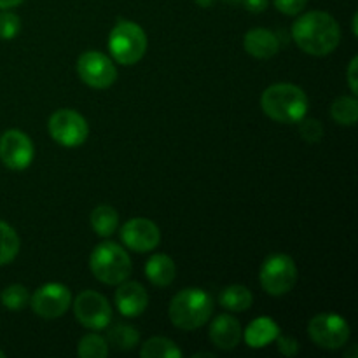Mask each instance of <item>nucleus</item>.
Segmentation results:
<instances>
[{
    "mask_svg": "<svg viewBox=\"0 0 358 358\" xmlns=\"http://www.w3.org/2000/svg\"><path fill=\"white\" fill-rule=\"evenodd\" d=\"M292 37L297 48L306 55L327 56L338 49L341 28L336 17L325 10H310L292 24Z\"/></svg>",
    "mask_w": 358,
    "mask_h": 358,
    "instance_id": "nucleus-1",
    "label": "nucleus"
},
{
    "mask_svg": "<svg viewBox=\"0 0 358 358\" xmlns=\"http://www.w3.org/2000/svg\"><path fill=\"white\" fill-rule=\"evenodd\" d=\"M261 107L269 119L282 124H297L308 114L306 93L296 84H273L262 93Z\"/></svg>",
    "mask_w": 358,
    "mask_h": 358,
    "instance_id": "nucleus-2",
    "label": "nucleus"
},
{
    "mask_svg": "<svg viewBox=\"0 0 358 358\" xmlns=\"http://www.w3.org/2000/svg\"><path fill=\"white\" fill-rule=\"evenodd\" d=\"M213 308L215 303L212 296L194 287V289L180 290L177 296H173L168 315L171 324L180 331H196L212 318Z\"/></svg>",
    "mask_w": 358,
    "mask_h": 358,
    "instance_id": "nucleus-3",
    "label": "nucleus"
},
{
    "mask_svg": "<svg viewBox=\"0 0 358 358\" xmlns=\"http://www.w3.org/2000/svg\"><path fill=\"white\" fill-rule=\"evenodd\" d=\"M90 269L98 282L105 285H119L129 278L133 266L124 248L114 241H103L91 252Z\"/></svg>",
    "mask_w": 358,
    "mask_h": 358,
    "instance_id": "nucleus-4",
    "label": "nucleus"
},
{
    "mask_svg": "<svg viewBox=\"0 0 358 358\" xmlns=\"http://www.w3.org/2000/svg\"><path fill=\"white\" fill-rule=\"evenodd\" d=\"M147 35L140 24L135 21L121 20L108 35V51L112 58L121 65H135L145 56Z\"/></svg>",
    "mask_w": 358,
    "mask_h": 358,
    "instance_id": "nucleus-5",
    "label": "nucleus"
},
{
    "mask_svg": "<svg viewBox=\"0 0 358 358\" xmlns=\"http://www.w3.org/2000/svg\"><path fill=\"white\" fill-rule=\"evenodd\" d=\"M259 282L269 296H285L297 282L296 262L287 254L269 255L261 266Z\"/></svg>",
    "mask_w": 358,
    "mask_h": 358,
    "instance_id": "nucleus-6",
    "label": "nucleus"
},
{
    "mask_svg": "<svg viewBox=\"0 0 358 358\" xmlns=\"http://www.w3.org/2000/svg\"><path fill=\"white\" fill-rule=\"evenodd\" d=\"M48 131L56 143L66 149H73L86 142L90 135V126L79 112L59 108L49 117Z\"/></svg>",
    "mask_w": 358,
    "mask_h": 358,
    "instance_id": "nucleus-7",
    "label": "nucleus"
},
{
    "mask_svg": "<svg viewBox=\"0 0 358 358\" xmlns=\"http://www.w3.org/2000/svg\"><path fill=\"white\" fill-rule=\"evenodd\" d=\"M311 341L324 350H339L348 343L350 325L341 315L320 313L311 318L308 325Z\"/></svg>",
    "mask_w": 358,
    "mask_h": 358,
    "instance_id": "nucleus-8",
    "label": "nucleus"
},
{
    "mask_svg": "<svg viewBox=\"0 0 358 358\" xmlns=\"http://www.w3.org/2000/svg\"><path fill=\"white\" fill-rule=\"evenodd\" d=\"M73 315L83 327L101 331L112 320V306L107 297L94 290H84L73 301Z\"/></svg>",
    "mask_w": 358,
    "mask_h": 358,
    "instance_id": "nucleus-9",
    "label": "nucleus"
},
{
    "mask_svg": "<svg viewBox=\"0 0 358 358\" xmlns=\"http://www.w3.org/2000/svg\"><path fill=\"white\" fill-rule=\"evenodd\" d=\"M77 73L84 84L94 90H107L117 79V69L107 55L86 51L77 59Z\"/></svg>",
    "mask_w": 358,
    "mask_h": 358,
    "instance_id": "nucleus-10",
    "label": "nucleus"
},
{
    "mask_svg": "<svg viewBox=\"0 0 358 358\" xmlns=\"http://www.w3.org/2000/svg\"><path fill=\"white\" fill-rule=\"evenodd\" d=\"M70 304H72V294L69 287L62 283H45L30 297V306L34 313L44 320L63 317Z\"/></svg>",
    "mask_w": 358,
    "mask_h": 358,
    "instance_id": "nucleus-11",
    "label": "nucleus"
},
{
    "mask_svg": "<svg viewBox=\"0 0 358 358\" xmlns=\"http://www.w3.org/2000/svg\"><path fill=\"white\" fill-rule=\"evenodd\" d=\"M35 156L34 142L21 129H7L0 136V161L9 170H27Z\"/></svg>",
    "mask_w": 358,
    "mask_h": 358,
    "instance_id": "nucleus-12",
    "label": "nucleus"
},
{
    "mask_svg": "<svg viewBox=\"0 0 358 358\" xmlns=\"http://www.w3.org/2000/svg\"><path fill=\"white\" fill-rule=\"evenodd\" d=\"M121 240L129 250L145 254L159 245L161 231L152 220L136 217V219H129L128 222L122 224Z\"/></svg>",
    "mask_w": 358,
    "mask_h": 358,
    "instance_id": "nucleus-13",
    "label": "nucleus"
},
{
    "mask_svg": "<svg viewBox=\"0 0 358 358\" xmlns=\"http://www.w3.org/2000/svg\"><path fill=\"white\" fill-rule=\"evenodd\" d=\"M115 306L122 317H140L149 306V294L138 282H122L115 290Z\"/></svg>",
    "mask_w": 358,
    "mask_h": 358,
    "instance_id": "nucleus-14",
    "label": "nucleus"
},
{
    "mask_svg": "<svg viewBox=\"0 0 358 358\" xmlns=\"http://www.w3.org/2000/svg\"><path fill=\"white\" fill-rule=\"evenodd\" d=\"M241 338H243V331L236 318L226 313L213 318L212 325H210V341L213 343V346L224 350V352H229L240 345Z\"/></svg>",
    "mask_w": 358,
    "mask_h": 358,
    "instance_id": "nucleus-15",
    "label": "nucleus"
},
{
    "mask_svg": "<svg viewBox=\"0 0 358 358\" xmlns=\"http://www.w3.org/2000/svg\"><path fill=\"white\" fill-rule=\"evenodd\" d=\"M243 48L254 58L269 59L280 51V41L275 31L268 28H254L245 34Z\"/></svg>",
    "mask_w": 358,
    "mask_h": 358,
    "instance_id": "nucleus-16",
    "label": "nucleus"
},
{
    "mask_svg": "<svg viewBox=\"0 0 358 358\" xmlns=\"http://www.w3.org/2000/svg\"><path fill=\"white\" fill-rule=\"evenodd\" d=\"M145 276L152 285L170 287L177 276V266L166 254H156L147 261Z\"/></svg>",
    "mask_w": 358,
    "mask_h": 358,
    "instance_id": "nucleus-17",
    "label": "nucleus"
},
{
    "mask_svg": "<svg viewBox=\"0 0 358 358\" xmlns=\"http://www.w3.org/2000/svg\"><path fill=\"white\" fill-rule=\"evenodd\" d=\"M280 334V327L275 320L269 317L255 318L245 331V343L250 348H264L271 345Z\"/></svg>",
    "mask_w": 358,
    "mask_h": 358,
    "instance_id": "nucleus-18",
    "label": "nucleus"
},
{
    "mask_svg": "<svg viewBox=\"0 0 358 358\" xmlns=\"http://www.w3.org/2000/svg\"><path fill=\"white\" fill-rule=\"evenodd\" d=\"M219 303L226 310L234 311V313H241V311H247L252 306L254 296H252V292L247 287L229 285L220 292Z\"/></svg>",
    "mask_w": 358,
    "mask_h": 358,
    "instance_id": "nucleus-19",
    "label": "nucleus"
},
{
    "mask_svg": "<svg viewBox=\"0 0 358 358\" xmlns=\"http://www.w3.org/2000/svg\"><path fill=\"white\" fill-rule=\"evenodd\" d=\"M91 227L98 236H112L119 227V213L110 205H98L91 212Z\"/></svg>",
    "mask_w": 358,
    "mask_h": 358,
    "instance_id": "nucleus-20",
    "label": "nucleus"
},
{
    "mask_svg": "<svg viewBox=\"0 0 358 358\" xmlns=\"http://www.w3.org/2000/svg\"><path fill=\"white\" fill-rule=\"evenodd\" d=\"M143 358H182L184 353L168 338H150L140 348Z\"/></svg>",
    "mask_w": 358,
    "mask_h": 358,
    "instance_id": "nucleus-21",
    "label": "nucleus"
},
{
    "mask_svg": "<svg viewBox=\"0 0 358 358\" xmlns=\"http://www.w3.org/2000/svg\"><path fill=\"white\" fill-rule=\"evenodd\" d=\"M331 115L338 124L355 126L358 121V101L353 96H339L331 105Z\"/></svg>",
    "mask_w": 358,
    "mask_h": 358,
    "instance_id": "nucleus-22",
    "label": "nucleus"
},
{
    "mask_svg": "<svg viewBox=\"0 0 358 358\" xmlns=\"http://www.w3.org/2000/svg\"><path fill=\"white\" fill-rule=\"evenodd\" d=\"M21 241L14 227L0 220V266L10 264L20 254Z\"/></svg>",
    "mask_w": 358,
    "mask_h": 358,
    "instance_id": "nucleus-23",
    "label": "nucleus"
},
{
    "mask_svg": "<svg viewBox=\"0 0 358 358\" xmlns=\"http://www.w3.org/2000/svg\"><path fill=\"white\" fill-rule=\"evenodd\" d=\"M108 345L114 346L115 350H121V352H128L133 350L140 343V334L135 327L128 324H119L108 331L107 336Z\"/></svg>",
    "mask_w": 358,
    "mask_h": 358,
    "instance_id": "nucleus-24",
    "label": "nucleus"
},
{
    "mask_svg": "<svg viewBox=\"0 0 358 358\" xmlns=\"http://www.w3.org/2000/svg\"><path fill=\"white\" fill-rule=\"evenodd\" d=\"M77 355L80 358H105L108 355L107 339L98 334H86L77 345Z\"/></svg>",
    "mask_w": 358,
    "mask_h": 358,
    "instance_id": "nucleus-25",
    "label": "nucleus"
},
{
    "mask_svg": "<svg viewBox=\"0 0 358 358\" xmlns=\"http://www.w3.org/2000/svg\"><path fill=\"white\" fill-rule=\"evenodd\" d=\"M0 301H2V304L7 310L20 311L30 304V294H28L27 287L20 285V283H14V285L6 287V289L2 290Z\"/></svg>",
    "mask_w": 358,
    "mask_h": 358,
    "instance_id": "nucleus-26",
    "label": "nucleus"
},
{
    "mask_svg": "<svg viewBox=\"0 0 358 358\" xmlns=\"http://www.w3.org/2000/svg\"><path fill=\"white\" fill-rule=\"evenodd\" d=\"M21 31V20L9 9H0V38L13 41Z\"/></svg>",
    "mask_w": 358,
    "mask_h": 358,
    "instance_id": "nucleus-27",
    "label": "nucleus"
},
{
    "mask_svg": "<svg viewBox=\"0 0 358 358\" xmlns=\"http://www.w3.org/2000/svg\"><path fill=\"white\" fill-rule=\"evenodd\" d=\"M301 136H303L306 142L315 143V142H320L322 136H324V126H322L320 121L317 119H306L304 117L301 121Z\"/></svg>",
    "mask_w": 358,
    "mask_h": 358,
    "instance_id": "nucleus-28",
    "label": "nucleus"
},
{
    "mask_svg": "<svg viewBox=\"0 0 358 358\" xmlns=\"http://www.w3.org/2000/svg\"><path fill=\"white\" fill-rule=\"evenodd\" d=\"M276 9L287 16H297L306 7L308 0H273Z\"/></svg>",
    "mask_w": 358,
    "mask_h": 358,
    "instance_id": "nucleus-29",
    "label": "nucleus"
},
{
    "mask_svg": "<svg viewBox=\"0 0 358 358\" xmlns=\"http://www.w3.org/2000/svg\"><path fill=\"white\" fill-rule=\"evenodd\" d=\"M276 346H278V352L283 357H296L299 352V343L292 338V336H282L278 334V338L275 339Z\"/></svg>",
    "mask_w": 358,
    "mask_h": 358,
    "instance_id": "nucleus-30",
    "label": "nucleus"
},
{
    "mask_svg": "<svg viewBox=\"0 0 358 358\" xmlns=\"http://www.w3.org/2000/svg\"><path fill=\"white\" fill-rule=\"evenodd\" d=\"M357 69H358V58L357 56H353L352 62H350L348 72H346V76H348V86H350V91H352V94H357V91H358Z\"/></svg>",
    "mask_w": 358,
    "mask_h": 358,
    "instance_id": "nucleus-31",
    "label": "nucleus"
},
{
    "mask_svg": "<svg viewBox=\"0 0 358 358\" xmlns=\"http://www.w3.org/2000/svg\"><path fill=\"white\" fill-rule=\"evenodd\" d=\"M241 3H243L250 13H262V10L268 9L269 0H243Z\"/></svg>",
    "mask_w": 358,
    "mask_h": 358,
    "instance_id": "nucleus-32",
    "label": "nucleus"
},
{
    "mask_svg": "<svg viewBox=\"0 0 358 358\" xmlns=\"http://www.w3.org/2000/svg\"><path fill=\"white\" fill-rule=\"evenodd\" d=\"M23 0H0V9H13L17 7Z\"/></svg>",
    "mask_w": 358,
    "mask_h": 358,
    "instance_id": "nucleus-33",
    "label": "nucleus"
},
{
    "mask_svg": "<svg viewBox=\"0 0 358 358\" xmlns=\"http://www.w3.org/2000/svg\"><path fill=\"white\" fill-rule=\"evenodd\" d=\"M194 2L198 3L199 7H203V9H208V7H212L217 0H194Z\"/></svg>",
    "mask_w": 358,
    "mask_h": 358,
    "instance_id": "nucleus-34",
    "label": "nucleus"
},
{
    "mask_svg": "<svg viewBox=\"0 0 358 358\" xmlns=\"http://www.w3.org/2000/svg\"><path fill=\"white\" fill-rule=\"evenodd\" d=\"M357 21H358V14H353V21H352V27H353V35H358Z\"/></svg>",
    "mask_w": 358,
    "mask_h": 358,
    "instance_id": "nucleus-35",
    "label": "nucleus"
},
{
    "mask_svg": "<svg viewBox=\"0 0 358 358\" xmlns=\"http://www.w3.org/2000/svg\"><path fill=\"white\" fill-rule=\"evenodd\" d=\"M194 357H213L212 353H198V355H194Z\"/></svg>",
    "mask_w": 358,
    "mask_h": 358,
    "instance_id": "nucleus-36",
    "label": "nucleus"
},
{
    "mask_svg": "<svg viewBox=\"0 0 358 358\" xmlns=\"http://www.w3.org/2000/svg\"><path fill=\"white\" fill-rule=\"evenodd\" d=\"M226 2H229V3H241V2H243V0H226Z\"/></svg>",
    "mask_w": 358,
    "mask_h": 358,
    "instance_id": "nucleus-37",
    "label": "nucleus"
},
{
    "mask_svg": "<svg viewBox=\"0 0 358 358\" xmlns=\"http://www.w3.org/2000/svg\"><path fill=\"white\" fill-rule=\"evenodd\" d=\"M3 357H6V353H3L2 350H0V358H3Z\"/></svg>",
    "mask_w": 358,
    "mask_h": 358,
    "instance_id": "nucleus-38",
    "label": "nucleus"
}]
</instances>
